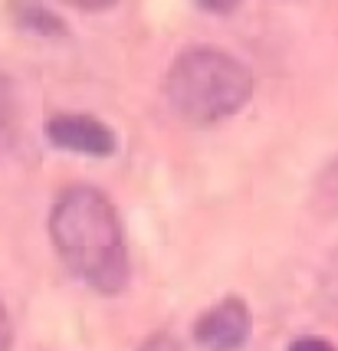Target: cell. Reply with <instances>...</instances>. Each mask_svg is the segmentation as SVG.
I'll use <instances>...</instances> for the list:
<instances>
[{
  "instance_id": "6da1fadb",
  "label": "cell",
  "mask_w": 338,
  "mask_h": 351,
  "mask_svg": "<svg viewBox=\"0 0 338 351\" xmlns=\"http://www.w3.org/2000/svg\"><path fill=\"white\" fill-rule=\"evenodd\" d=\"M49 243L62 266L102 295H119L128 286L132 260L122 217L115 204L93 184H73L53 200Z\"/></svg>"
},
{
  "instance_id": "7a4b0ae2",
  "label": "cell",
  "mask_w": 338,
  "mask_h": 351,
  "mask_svg": "<svg viewBox=\"0 0 338 351\" xmlns=\"http://www.w3.org/2000/svg\"><path fill=\"white\" fill-rule=\"evenodd\" d=\"M165 99L191 125L224 122L253 99V73L227 49L187 46L168 66Z\"/></svg>"
},
{
  "instance_id": "3957f363",
  "label": "cell",
  "mask_w": 338,
  "mask_h": 351,
  "mask_svg": "<svg viewBox=\"0 0 338 351\" xmlns=\"http://www.w3.org/2000/svg\"><path fill=\"white\" fill-rule=\"evenodd\" d=\"M43 138L53 148L69 154H86V158H108L119 148L115 128H108L95 115L82 112H56L43 122Z\"/></svg>"
},
{
  "instance_id": "277c9868",
  "label": "cell",
  "mask_w": 338,
  "mask_h": 351,
  "mask_svg": "<svg viewBox=\"0 0 338 351\" xmlns=\"http://www.w3.org/2000/svg\"><path fill=\"white\" fill-rule=\"evenodd\" d=\"M250 335H253V312L240 295L220 299L194 325V338L204 351H240Z\"/></svg>"
},
{
  "instance_id": "5b68a950",
  "label": "cell",
  "mask_w": 338,
  "mask_h": 351,
  "mask_svg": "<svg viewBox=\"0 0 338 351\" xmlns=\"http://www.w3.org/2000/svg\"><path fill=\"white\" fill-rule=\"evenodd\" d=\"M14 10V23L20 30L33 33V36H47V40H60V36H69V27L60 14H53L43 3H16L10 7Z\"/></svg>"
},
{
  "instance_id": "8992f818",
  "label": "cell",
  "mask_w": 338,
  "mask_h": 351,
  "mask_svg": "<svg viewBox=\"0 0 338 351\" xmlns=\"http://www.w3.org/2000/svg\"><path fill=\"white\" fill-rule=\"evenodd\" d=\"M309 210L319 220H338V154L319 171L309 194Z\"/></svg>"
},
{
  "instance_id": "52a82bcc",
  "label": "cell",
  "mask_w": 338,
  "mask_h": 351,
  "mask_svg": "<svg viewBox=\"0 0 338 351\" xmlns=\"http://www.w3.org/2000/svg\"><path fill=\"white\" fill-rule=\"evenodd\" d=\"M138 351H184V348H181V341L171 332H154V335H148L141 341Z\"/></svg>"
},
{
  "instance_id": "ba28073f",
  "label": "cell",
  "mask_w": 338,
  "mask_h": 351,
  "mask_svg": "<svg viewBox=\"0 0 338 351\" xmlns=\"http://www.w3.org/2000/svg\"><path fill=\"white\" fill-rule=\"evenodd\" d=\"M10 115H14V86L0 73V128L10 122Z\"/></svg>"
},
{
  "instance_id": "9c48e42d",
  "label": "cell",
  "mask_w": 338,
  "mask_h": 351,
  "mask_svg": "<svg viewBox=\"0 0 338 351\" xmlns=\"http://www.w3.org/2000/svg\"><path fill=\"white\" fill-rule=\"evenodd\" d=\"M289 351H335V348H332V341H325V338L302 335V338H295V341H292Z\"/></svg>"
},
{
  "instance_id": "30bf717a",
  "label": "cell",
  "mask_w": 338,
  "mask_h": 351,
  "mask_svg": "<svg viewBox=\"0 0 338 351\" xmlns=\"http://www.w3.org/2000/svg\"><path fill=\"white\" fill-rule=\"evenodd\" d=\"M0 351H14V328H10V315L3 308V299H0Z\"/></svg>"
},
{
  "instance_id": "8fae6325",
  "label": "cell",
  "mask_w": 338,
  "mask_h": 351,
  "mask_svg": "<svg viewBox=\"0 0 338 351\" xmlns=\"http://www.w3.org/2000/svg\"><path fill=\"white\" fill-rule=\"evenodd\" d=\"M197 7L200 10H214V14H233V10H240V3H210V0H204Z\"/></svg>"
}]
</instances>
